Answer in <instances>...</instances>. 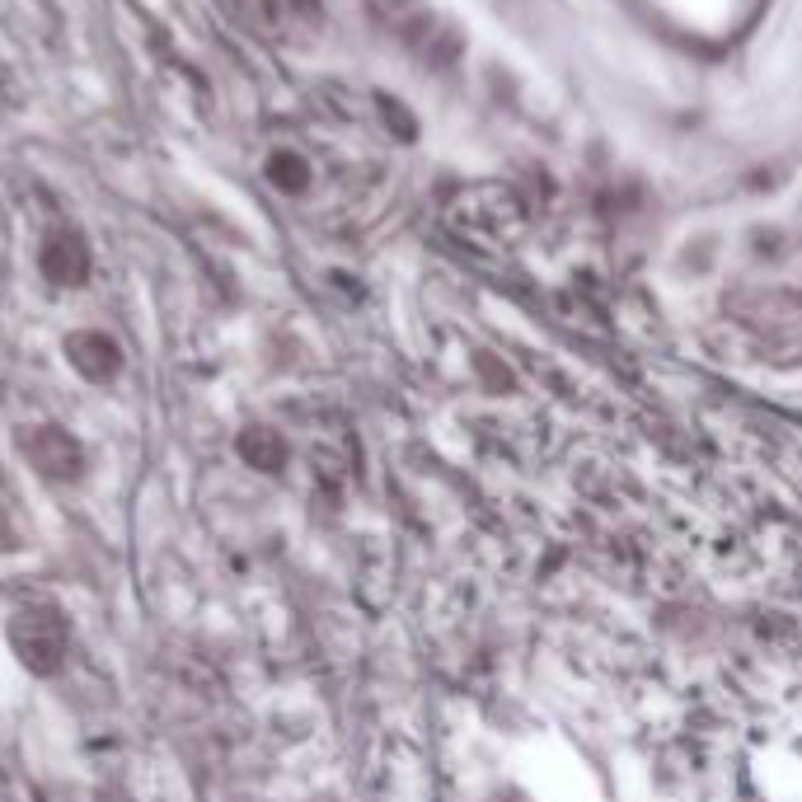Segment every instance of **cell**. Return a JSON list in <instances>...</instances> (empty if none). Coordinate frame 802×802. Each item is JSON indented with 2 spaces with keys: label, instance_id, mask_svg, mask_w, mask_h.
I'll use <instances>...</instances> for the list:
<instances>
[{
  "label": "cell",
  "instance_id": "cell-1",
  "mask_svg": "<svg viewBox=\"0 0 802 802\" xmlns=\"http://www.w3.org/2000/svg\"><path fill=\"white\" fill-rule=\"evenodd\" d=\"M441 221L474 249H507L526 230V206L507 184H465L446 198Z\"/></svg>",
  "mask_w": 802,
  "mask_h": 802
},
{
  "label": "cell",
  "instance_id": "cell-4",
  "mask_svg": "<svg viewBox=\"0 0 802 802\" xmlns=\"http://www.w3.org/2000/svg\"><path fill=\"white\" fill-rule=\"evenodd\" d=\"M66 356L85 371L89 380H109L113 371H117V348H113L103 334H76V338L66 343Z\"/></svg>",
  "mask_w": 802,
  "mask_h": 802
},
{
  "label": "cell",
  "instance_id": "cell-2",
  "mask_svg": "<svg viewBox=\"0 0 802 802\" xmlns=\"http://www.w3.org/2000/svg\"><path fill=\"white\" fill-rule=\"evenodd\" d=\"M10 648L34 676H52L66 662L71 648V624L57 605H24L10 619Z\"/></svg>",
  "mask_w": 802,
  "mask_h": 802
},
{
  "label": "cell",
  "instance_id": "cell-3",
  "mask_svg": "<svg viewBox=\"0 0 802 802\" xmlns=\"http://www.w3.org/2000/svg\"><path fill=\"white\" fill-rule=\"evenodd\" d=\"M24 446H28V460H34L48 479H71V474L80 469V446L66 433H57V427H38Z\"/></svg>",
  "mask_w": 802,
  "mask_h": 802
}]
</instances>
